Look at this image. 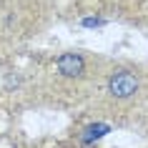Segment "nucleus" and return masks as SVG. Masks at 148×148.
Here are the masks:
<instances>
[{"label": "nucleus", "instance_id": "nucleus-1", "mask_svg": "<svg viewBox=\"0 0 148 148\" xmlns=\"http://www.w3.org/2000/svg\"><path fill=\"white\" fill-rule=\"evenodd\" d=\"M140 80L133 70H116L108 78V93L116 98V101H128L138 93Z\"/></svg>", "mask_w": 148, "mask_h": 148}, {"label": "nucleus", "instance_id": "nucleus-2", "mask_svg": "<svg viewBox=\"0 0 148 148\" xmlns=\"http://www.w3.org/2000/svg\"><path fill=\"white\" fill-rule=\"evenodd\" d=\"M55 68L63 78H80L83 70H86V60L80 58L78 53H63L55 63Z\"/></svg>", "mask_w": 148, "mask_h": 148}]
</instances>
